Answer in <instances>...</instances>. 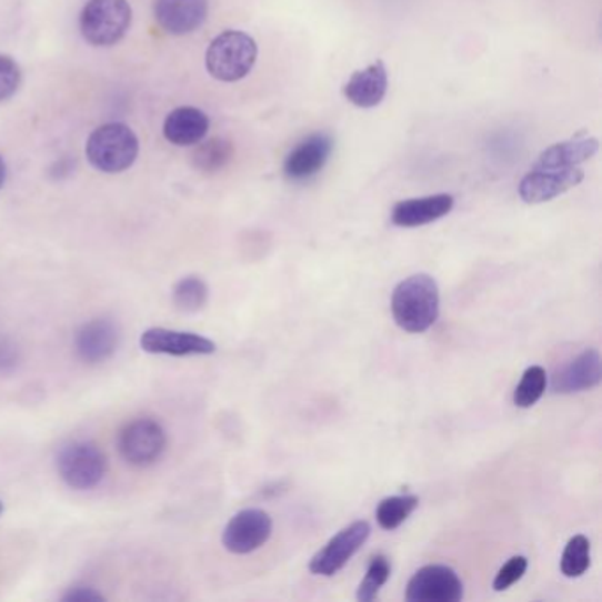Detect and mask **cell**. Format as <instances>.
I'll return each instance as SVG.
<instances>
[{"instance_id":"obj_1","label":"cell","mask_w":602,"mask_h":602,"mask_svg":"<svg viewBox=\"0 0 602 602\" xmlns=\"http://www.w3.org/2000/svg\"><path fill=\"white\" fill-rule=\"evenodd\" d=\"M394 322L410 334H422L435 325L440 314V290L430 274L419 272L398 284L392 292Z\"/></svg>"},{"instance_id":"obj_2","label":"cell","mask_w":602,"mask_h":602,"mask_svg":"<svg viewBox=\"0 0 602 602\" xmlns=\"http://www.w3.org/2000/svg\"><path fill=\"white\" fill-rule=\"evenodd\" d=\"M138 138L130 126L110 122L92 131L87 140V160L103 173H121L138 158Z\"/></svg>"},{"instance_id":"obj_3","label":"cell","mask_w":602,"mask_h":602,"mask_svg":"<svg viewBox=\"0 0 602 602\" xmlns=\"http://www.w3.org/2000/svg\"><path fill=\"white\" fill-rule=\"evenodd\" d=\"M259 57L257 41L241 31H224L207 50V71L220 82H239L248 77Z\"/></svg>"},{"instance_id":"obj_4","label":"cell","mask_w":602,"mask_h":602,"mask_svg":"<svg viewBox=\"0 0 602 602\" xmlns=\"http://www.w3.org/2000/svg\"><path fill=\"white\" fill-rule=\"evenodd\" d=\"M133 11L128 0H89L80 14L87 43L112 47L130 31Z\"/></svg>"},{"instance_id":"obj_5","label":"cell","mask_w":602,"mask_h":602,"mask_svg":"<svg viewBox=\"0 0 602 602\" xmlns=\"http://www.w3.org/2000/svg\"><path fill=\"white\" fill-rule=\"evenodd\" d=\"M107 469L104 452L92 442L69 443L57 458L59 475L71 490H92L103 481Z\"/></svg>"},{"instance_id":"obj_6","label":"cell","mask_w":602,"mask_h":602,"mask_svg":"<svg viewBox=\"0 0 602 602\" xmlns=\"http://www.w3.org/2000/svg\"><path fill=\"white\" fill-rule=\"evenodd\" d=\"M117 448L122 460L133 466L154 465L167 449V433L154 419H134L128 422L119 433Z\"/></svg>"},{"instance_id":"obj_7","label":"cell","mask_w":602,"mask_h":602,"mask_svg":"<svg viewBox=\"0 0 602 602\" xmlns=\"http://www.w3.org/2000/svg\"><path fill=\"white\" fill-rule=\"evenodd\" d=\"M371 535V525L367 520L353 521L344 526L331 541L311 559L310 571L317 576H334L352 559Z\"/></svg>"},{"instance_id":"obj_8","label":"cell","mask_w":602,"mask_h":602,"mask_svg":"<svg viewBox=\"0 0 602 602\" xmlns=\"http://www.w3.org/2000/svg\"><path fill=\"white\" fill-rule=\"evenodd\" d=\"M410 602H458L463 599V581L449 565H424L407 585Z\"/></svg>"},{"instance_id":"obj_9","label":"cell","mask_w":602,"mask_h":602,"mask_svg":"<svg viewBox=\"0 0 602 602\" xmlns=\"http://www.w3.org/2000/svg\"><path fill=\"white\" fill-rule=\"evenodd\" d=\"M272 535V518L262 509L237 512L223 530V546L233 555L260 550Z\"/></svg>"},{"instance_id":"obj_10","label":"cell","mask_w":602,"mask_h":602,"mask_svg":"<svg viewBox=\"0 0 602 602\" xmlns=\"http://www.w3.org/2000/svg\"><path fill=\"white\" fill-rule=\"evenodd\" d=\"M583 170L580 167L564 168V170H541L532 168L518 185L520 199L530 205L550 202L560 194L568 193L583 181Z\"/></svg>"},{"instance_id":"obj_11","label":"cell","mask_w":602,"mask_h":602,"mask_svg":"<svg viewBox=\"0 0 602 602\" xmlns=\"http://www.w3.org/2000/svg\"><path fill=\"white\" fill-rule=\"evenodd\" d=\"M143 352L154 355H172V358H190V355H211L215 352V343L197 332L173 331V329H147L140 338Z\"/></svg>"},{"instance_id":"obj_12","label":"cell","mask_w":602,"mask_h":602,"mask_svg":"<svg viewBox=\"0 0 602 602\" xmlns=\"http://www.w3.org/2000/svg\"><path fill=\"white\" fill-rule=\"evenodd\" d=\"M334 142L331 134L313 133L304 138L284 160L283 172L290 181H308L325 167Z\"/></svg>"},{"instance_id":"obj_13","label":"cell","mask_w":602,"mask_h":602,"mask_svg":"<svg viewBox=\"0 0 602 602\" xmlns=\"http://www.w3.org/2000/svg\"><path fill=\"white\" fill-rule=\"evenodd\" d=\"M121 332L117 323L108 319H94L83 323L74 335V350L86 364H101L117 352Z\"/></svg>"},{"instance_id":"obj_14","label":"cell","mask_w":602,"mask_h":602,"mask_svg":"<svg viewBox=\"0 0 602 602\" xmlns=\"http://www.w3.org/2000/svg\"><path fill=\"white\" fill-rule=\"evenodd\" d=\"M207 13V0H155V20L168 34H191L203 26Z\"/></svg>"},{"instance_id":"obj_15","label":"cell","mask_w":602,"mask_h":602,"mask_svg":"<svg viewBox=\"0 0 602 602\" xmlns=\"http://www.w3.org/2000/svg\"><path fill=\"white\" fill-rule=\"evenodd\" d=\"M601 380V353L595 349H589L572 359L562 370L556 371L551 389L556 394H572L598 388Z\"/></svg>"},{"instance_id":"obj_16","label":"cell","mask_w":602,"mask_h":602,"mask_svg":"<svg viewBox=\"0 0 602 602\" xmlns=\"http://www.w3.org/2000/svg\"><path fill=\"white\" fill-rule=\"evenodd\" d=\"M454 209V197L448 193L431 194L422 199H410L398 202L392 209V224L401 229H418L424 224L435 223Z\"/></svg>"},{"instance_id":"obj_17","label":"cell","mask_w":602,"mask_h":602,"mask_svg":"<svg viewBox=\"0 0 602 602\" xmlns=\"http://www.w3.org/2000/svg\"><path fill=\"white\" fill-rule=\"evenodd\" d=\"M388 68L382 61H377L361 71H355L349 82L344 83L343 94L355 107L373 108L382 103L388 94Z\"/></svg>"},{"instance_id":"obj_18","label":"cell","mask_w":602,"mask_h":602,"mask_svg":"<svg viewBox=\"0 0 602 602\" xmlns=\"http://www.w3.org/2000/svg\"><path fill=\"white\" fill-rule=\"evenodd\" d=\"M209 117L194 107L175 108L164 121L163 133L168 142L177 147L197 146L209 131Z\"/></svg>"},{"instance_id":"obj_19","label":"cell","mask_w":602,"mask_h":602,"mask_svg":"<svg viewBox=\"0 0 602 602\" xmlns=\"http://www.w3.org/2000/svg\"><path fill=\"white\" fill-rule=\"evenodd\" d=\"M599 151V140L594 137H576L568 142L555 143L548 147L539 155L534 168L541 170H564V168L580 167Z\"/></svg>"},{"instance_id":"obj_20","label":"cell","mask_w":602,"mask_h":602,"mask_svg":"<svg viewBox=\"0 0 602 602\" xmlns=\"http://www.w3.org/2000/svg\"><path fill=\"white\" fill-rule=\"evenodd\" d=\"M418 508L419 499L415 495L388 496L377 508V523L383 530L400 529Z\"/></svg>"},{"instance_id":"obj_21","label":"cell","mask_w":602,"mask_h":602,"mask_svg":"<svg viewBox=\"0 0 602 602\" xmlns=\"http://www.w3.org/2000/svg\"><path fill=\"white\" fill-rule=\"evenodd\" d=\"M172 298L177 310L197 313L209 301V287L199 275H188L173 287Z\"/></svg>"},{"instance_id":"obj_22","label":"cell","mask_w":602,"mask_h":602,"mask_svg":"<svg viewBox=\"0 0 602 602\" xmlns=\"http://www.w3.org/2000/svg\"><path fill=\"white\" fill-rule=\"evenodd\" d=\"M548 389V373L542 367L526 368L518 388L514 389L512 401L518 409H532Z\"/></svg>"},{"instance_id":"obj_23","label":"cell","mask_w":602,"mask_h":602,"mask_svg":"<svg viewBox=\"0 0 602 602\" xmlns=\"http://www.w3.org/2000/svg\"><path fill=\"white\" fill-rule=\"evenodd\" d=\"M233 147L229 140L224 138H212L209 142L202 143V146L194 151L193 163L194 167L202 170V172H218L220 168L229 163L232 160Z\"/></svg>"},{"instance_id":"obj_24","label":"cell","mask_w":602,"mask_h":602,"mask_svg":"<svg viewBox=\"0 0 602 602\" xmlns=\"http://www.w3.org/2000/svg\"><path fill=\"white\" fill-rule=\"evenodd\" d=\"M590 541L585 535L569 539L564 555L560 560V571L565 578H580L590 568Z\"/></svg>"},{"instance_id":"obj_25","label":"cell","mask_w":602,"mask_h":602,"mask_svg":"<svg viewBox=\"0 0 602 602\" xmlns=\"http://www.w3.org/2000/svg\"><path fill=\"white\" fill-rule=\"evenodd\" d=\"M391 578V562L388 556L377 555L371 559L370 568H368L367 578L361 581L358 589V601L371 602L377 599L382 586L388 583Z\"/></svg>"},{"instance_id":"obj_26","label":"cell","mask_w":602,"mask_h":602,"mask_svg":"<svg viewBox=\"0 0 602 602\" xmlns=\"http://www.w3.org/2000/svg\"><path fill=\"white\" fill-rule=\"evenodd\" d=\"M526 569H529V560L526 556L516 555L505 562L496 572L495 581H493V589L495 592H505L511 589L512 585H516L521 578L525 576Z\"/></svg>"},{"instance_id":"obj_27","label":"cell","mask_w":602,"mask_h":602,"mask_svg":"<svg viewBox=\"0 0 602 602\" xmlns=\"http://www.w3.org/2000/svg\"><path fill=\"white\" fill-rule=\"evenodd\" d=\"M20 83H22L20 66L11 57L0 56V103L13 98Z\"/></svg>"},{"instance_id":"obj_28","label":"cell","mask_w":602,"mask_h":602,"mask_svg":"<svg viewBox=\"0 0 602 602\" xmlns=\"http://www.w3.org/2000/svg\"><path fill=\"white\" fill-rule=\"evenodd\" d=\"M20 364V349L11 340H0V377L13 373Z\"/></svg>"},{"instance_id":"obj_29","label":"cell","mask_w":602,"mask_h":602,"mask_svg":"<svg viewBox=\"0 0 602 602\" xmlns=\"http://www.w3.org/2000/svg\"><path fill=\"white\" fill-rule=\"evenodd\" d=\"M103 595L100 592H96V589H91V586H74V589L69 590L68 594L62 598V601L94 602L103 601Z\"/></svg>"},{"instance_id":"obj_30","label":"cell","mask_w":602,"mask_h":602,"mask_svg":"<svg viewBox=\"0 0 602 602\" xmlns=\"http://www.w3.org/2000/svg\"><path fill=\"white\" fill-rule=\"evenodd\" d=\"M6 175H8V168H6L4 160L0 158V190H2V185H4Z\"/></svg>"},{"instance_id":"obj_31","label":"cell","mask_w":602,"mask_h":602,"mask_svg":"<svg viewBox=\"0 0 602 602\" xmlns=\"http://www.w3.org/2000/svg\"><path fill=\"white\" fill-rule=\"evenodd\" d=\"M2 511H4V503L0 500V514H2Z\"/></svg>"}]
</instances>
